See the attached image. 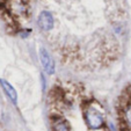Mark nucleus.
<instances>
[{
    "mask_svg": "<svg viewBox=\"0 0 131 131\" xmlns=\"http://www.w3.org/2000/svg\"><path fill=\"white\" fill-rule=\"evenodd\" d=\"M85 117H86V122L91 129H100L104 123L102 114H100L94 108L88 109L85 114Z\"/></svg>",
    "mask_w": 131,
    "mask_h": 131,
    "instance_id": "1",
    "label": "nucleus"
},
{
    "mask_svg": "<svg viewBox=\"0 0 131 131\" xmlns=\"http://www.w3.org/2000/svg\"><path fill=\"white\" fill-rule=\"evenodd\" d=\"M40 59L42 63V66L44 69V71L48 74H53L54 72V63L52 60L51 56L49 54V52L44 49V48H41L40 49Z\"/></svg>",
    "mask_w": 131,
    "mask_h": 131,
    "instance_id": "2",
    "label": "nucleus"
},
{
    "mask_svg": "<svg viewBox=\"0 0 131 131\" xmlns=\"http://www.w3.org/2000/svg\"><path fill=\"white\" fill-rule=\"evenodd\" d=\"M37 22H38V26H40L41 29L44 30V31H48V30H50L53 27V17H52L50 12L44 10V12H42L40 14Z\"/></svg>",
    "mask_w": 131,
    "mask_h": 131,
    "instance_id": "3",
    "label": "nucleus"
},
{
    "mask_svg": "<svg viewBox=\"0 0 131 131\" xmlns=\"http://www.w3.org/2000/svg\"><path fill=\"white\" fill-rule=\"evenodd\" d=\"M0 82H1V85H3L4 89H5L6 92V94L9 96V99L12 100L13 102H16L17 100V94H16V91H15L14 88H13V86L9 84V82H7L6 80H0Z\"/></svg>",
    "mask_w": 131,
    "mask_h": 131,
    "instance_id": "4",
    "label": "nucleus"
},
{
    "mask_svg": "<svg viewBox=\"0 0 131 131\" xmlns=\"http://www.w3.org/2000/svg\"><path fill=\"white\" fill-rule=\"evenodd\" d=\"M54 131H70L67 124L62 119H58L54 123Z\"/></svg>",
    "mask_w": 131,
    "mask_h": 131,
    "instance_id": "5",
    "label": "nucleus"
},
{
    "mask_svg": "<svg viewBox=\"0 0 131 131\" xmlns=\"http://www.w3.org/2000/svg\"><path fill=\"white\" fill-rule=\"evenodd\" d=\"M126 121H128V124L131 126V109H129L126 111Z\"/></svg>",
    "mask_w": 131,
    "mask_h": 131,
    "instance_id": "6",
    "label": "nucleus"
}]
</instances>
